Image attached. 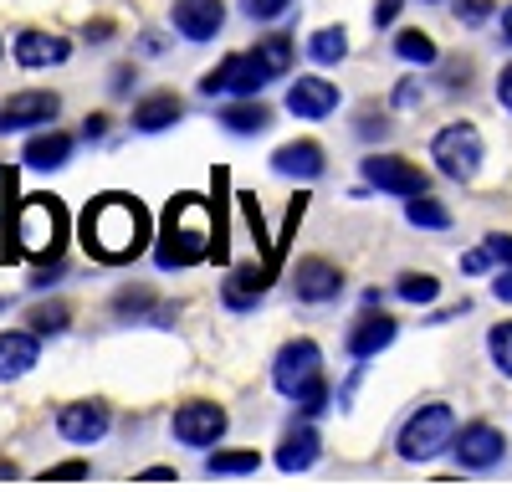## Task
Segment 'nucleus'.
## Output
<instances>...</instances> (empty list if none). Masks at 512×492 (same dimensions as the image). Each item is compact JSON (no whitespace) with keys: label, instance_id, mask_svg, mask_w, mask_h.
<instances>
[{"label":"nucleus","instance_id":"obj_37","mask_svg":"<svg viewBox=\"0 0 512 492\" xmlns=\"http://www.w3.org/2000/svg\"><path fill=\"white\" fill-rule=\"evenodd\" d=\"M292 11V0H241V16H251V21H282Z\"/></svg>","mask_w":512,"mask_h":492},{"label":"nucleus","instance_id":"obj_2","mask_svg":"<svg viewBox=\"0 0 512 492\" xmlns=\"http://www.w3.org/2000/svg\"><path fill=\"white\" fill-rule=\"evenodd\" d=\"M205 257L226 262V236L221 221L210 216V205L200 195H175L164 211V231L154 236V267L159 272H185Z\"/></svg>","mask_w":512,"mask_h":492},{"label":"nucleus","instance_id":"obj_19","mask_svg":"<svg viewBox=\"0 0 512 492\" xmlns=\"http://www.w3.org/2000/svg\"><path fill=\"white\" fill-rule=\"evenodd\" d=\"M323 170H328V154H323L318 139H287V144L272 149V175H282V180L308 185V180H318Z\"/></svg>","mask_w":512,"mask_h":492},{"label":"nucleus","instance_id":"obj_47","mask_svg":"<svg viewBox=\"0 0 512 492\" xmlns=\"http://www.w3.org/2000/svg\"><path fill=\"white\" fill-rule=\"evenodd\" d=\"M175 318H180V303H154V313H149L154 328H175Z\"/></svg>","mask_w":512,"mask_h":492},{"label":"nucleus","instance_id":"obj_52","mask_svg":"<svg viewBox=\"0 0 512 492\" xmlns=\"http://www.w3.org/2000/svg\"><path fill=\"white\" fill-rule=\"evenodd\" d=\"M502 41H507V47H512V6L502 11Z\"/></svg>","mask_w":512,"mask_h":492},{"label":"nucleus","instance_id":"obj_17","mask_svg":"<svg viewBox=\"0 0 512 492\" xmlns=\"http://www.w3.org/2000/svg\"><path fill=\"white\" fill-rule=\"evenodd\" d=\"M169 26L185 41H216L226 26V0H175L169 6Z\"/></svg>","mask_w":512,"mask_h":492},{"label":"nucleus","instance_id":"obj_9","mask_svg":"<svg viewBox=\"0 0 512 492\" xmlns=\"http://www.w3.org/2000/svg\"><path fill=\"white\" fill-rule=\"evenodd\" d=\"M451 457H456L461 472H492L507 457V431L492 426V421H466V426H456Z\"/></svg>","mask_w":512,"mask_h":492},{"label":"nucleus","instance_id":"obj_24","mask_svg":"<svg viewBox=\"0 0 512 492\" xmlns=\"http://www.w3.org/2000/svg\"><path fill=\"white\" fill-rule=\"evenodd\" d=\"M216 118H221V129L236 134V139H256V134L272 129V108L262 98H231Z\"/></svg>","mask_w":512,"mask_h":492},{"label":"nucleus","instance_id":"obj_40","mask_svg":"<svg viewBox=\"0 0 512 492\" xmlns=\"http://www.w3.org/2000/svg\"><path fill=\"white\" fill-rule=\"evenodd\" d=\"M492 262H497V257H492V246L482 241V246H472V252L461 257V272H466V277H482V272H487Z\"/></svg>","mask_w":512,"mask_h":492},{"label":"nucleus","instance_id":"obj_13","mask_svg":"<svg viewBox=\"0 0 512 492\" xmlns=\"http://www.w3.org/2000/svg\"><path fill=\"white\" fill-rule=\"evenodd\" d=\"M287 113L292 118H308V123H323L338 113V82L333 77H318V72H297L287 82Z\"/></svg>","mask_w":512,"mask_h":492},{"label":"nucleus","instance_id":"obj_55","mask_svg":"<svg viewBox=\"0 0 512 492\" xmlns=\"http://www.w3.org/2000/svg\"><path fill=\"white\" fill-rule=\"evenodd\" d=\"M0 57H6V41H0Z\"/></svg>","mask_w":512,"mask_h":492},{"label":"nucleus","instance_id":"obj_5","mask_svg":"<svg viewBox=\"0 0 512 492\" xmlns=\"http://www.w3.org/2000/svg\"><path fill=\"white\" fill-rule=\"evenodd\" d=\"M431 159H436V170H441L446 180H456V185H472V180L482 175L487 139H482L477 123L456 118V123H446V129H436V139H431Z\"/></svg>","mask_w":512,"mask_h":492},{"label":"nucleus","instance_id":"obj_31","mask_svg":"<svg viewBox=\"0 0 512 492\" xmlns=\"http://www.w3.org/2000/svg\"><path fill=\"white\" fill-rule=\"evenodd\" d=\"M262 467L256 451H205V477H246Z\"/></svg>","mask_w":512,"mask_h":492},{"label":"nucleus","instance_id":"obj_51","mask_svg":"<svg viewBox=\"0 0 512 492\" xmlns=\"http://www.w3.org/2000/svg\"><path fill=\"white\" fill-rule=\"evenodd\" d=\"M139 477H144V482H169V477H175V467H144Z\"/></svg>","mask_w":512,"mask_h":492},{"label":"nucleus","instance_id":"obj_33","mask_svg":"<svg viewBox=\"0 0 512 492\" xmlns=\"http://www.w3.org/2000/svg\"><path fill=\"white\" fill-rule=\"evenodd\" d=\"M487 354L497 364V375L512 380V318L507 323H492V334H487Z\"/></svg>","mask_w":512,"mask_h":492},{"label":"nucleus","instance_id":"obj_46","mask_svg":"<svg viewBox=\"0 0 512 492\" xmlns=\"http://www.w3.org/2000/svg\"><path fill=\"white\" fill-rule=\"evenodd\" d=\"M82 139H88V144L108 139V113H88V123H82Z\"/></svg>","mask_w":512,"mask_h":492},{"label":"nucleus","instance_id":"obj_16","mask_svg":"<svg viewBox=\"0 0 512 492\" xmlns=\"http://www.w3.org/2000/svg\"><path fill=\"white\" fill-rule=\"evenodd\" d=\"M400 339V323L390 318V313H374V308H364L354 323H349V334H344V349H349V359H374V354H384Z\"/></svg>","mask_w":512,"mask_h":492},{"label":"nucleus","instance_id":"obj_38","mask_svg":"<svg viewBox=\"0 0 512 492\" xmlns=\"http://www.w3.org/2000/svg\"><path fill=\"white\" fill-rule=\"evenodd\" d=\"M390 129H395V123L384 118L379 108H359V123H354L359 139H390Z\"/></svg>","mask_w":512,"mask_h":492},{"label":"nucleus","instance_id":"obj_28","mask_svg":"<svg viewBox=\"0 0 512 492\" xmlns=\"http://www.w3.org/2000/svg\"><path fill=\"white\" fill-rule=\"evenodd\" d=\"M308 57L318 62V67H338L349 57V31L344 26H318L313 36H308Z\"/></svg>","mask_w":512,"mask_h":492},{"label":"nucleus","instance_id":"obj_7","mask_svg":"<svg viewBox=\"0 0 512 492\" xmlns=\"http://www.w3.org/2000/svg\"><path fill=\"white\" fill-rule=\"evenodd\" d=\"M272 82V72L262 67V57L256 52H231L221 67H210L200 77V93L205 98H256Z\"/></svg>","mask_w":512,"mask_h":492},{"label":"nucleus","instance_id":"obj_34","mask_svg":"<svg viewBox=\"0 0 512 492\" xmlns=\"http://www.w3.org/2000/svg\"><path fill=\"white\" fill-rule=\"evenodd\" d=\"M333 405V385H328V375H318L303 395H297V416L303 421H313V416H323V410Z\"/></svg>","mask_w":512,"mask_h":492},{"label":"nucleus","instance_id":"obj_20","mask_svg":"<svg viewBox=\"0 0 512 492\" xmlns=\"http://www.w3.org/2000/svg\"><path fill=\"white\" fill-rule=\"evenodd\" d=\"M318 457H323V436H318V426H313V421H297V426H287V431H282V441H277V467H282L287 477L313 472V467H318Z\"/></svg>","mask_w":512,"mask_h":492},{"label":"nucleus","instance_id":"obj_6","mask_svg":"<svg viewBox=\"0 0 512 492\" xmlns=\"http://www.w3.org/2000/svg\"><path fill=\"white\" fill-rule=\"evenodd\" d=\"M226 431H231V416L216 400H185V405H175V416H169V436L180 446H195V451L221 446Z\"/></svg>","mask_w":512,"mask_h":492},{"label":"nucleus","instance_id":"obj_4","mask_svg":"<svg viewBox=\"0 0 512 492\" xmlns=\"http://www.w3.org/2000/svg\"><path fill=\"white\" fill-rule=\"evenodd\" d=\"M451 441H456V410L446 400H425L420 410L405 416V426L395 436V451H400V462L425 467V462H436L441 451H451Z\"/></svg>","mask_w":512,"mask_h":492},{"label":"nucleus","instance_id":"obj_32","mask_svg":"<svg viewBox=\"0 0 512 492\" xmlns=\"http://www.w3.org/2000/svg\"><path fill=\"white\" fill-rule=\"evenodd\" d=\"M154 293L149 287H123V293L113 298V313L123 318V323H149V313H154Z\"/></svg>","mask_w":512,"mask_h":492},{"label":"nucleus","instance_id":"obj_22","mask_svg":"<svg viewBox=\"0 0 512 492\" xmlns=\"http://www.w3.org/2000/svg\"><path fill=\"white\" fill-rule=\"evenodd\" d=\"M72 134L67 129H52V123H47V129H36L31 139H26V149H21V164H26V170H41V175H47V170H62V164L72 159Z\"/></svg>","mask_w":512,"mask_h":492},{"label":"nucleus","instance_id":"obj_39","mask_svg":"<svg viewBox=\"0 0 512 492\" xmlns=\"http://www.w3.org/2000/svg\"><path fill=\"white\" fill-rule=\"evenodd\" d=\"M400 11H405V0H374V11H369L374 31H390V26L400 21Z\"/></svg>","mask_w":512,"mask_h":492},{"label":"nucleus","instance_id":"obj_11","mask_svg":"<svg viewBox=\"0 0 512 492\" xmlns=\"http://www.w3.org/2000/svg\"><path fill=\"white\" fill-rule=\"evenodd\" d=\"M62 113V98L52 88H26V93H11L0 103V134H36Z\"/></svg>","mask_w":512,"mask_h":492},{"label":"nucleus","instance_id":"obj_27","mask_svg":"<svg viewBox=\"0 0 512 492\" xmlns=\"http://www.w3.org/2000/svg\"><path fill=\"white\" fill-rule=\"evenodd\" d=\"M395 57L410 62V67H436L441 62V47L431 41V31H420V26H405L395 36Z\"/></svg>","mask_w":512,"mask_h":492},{"label":"nucleus","instance_id":"obj_35","mask_svg":"<svg viewBox=\"0 0 512 492\" xmlns=\"http://www.w3.org/2000/svg\"><path fill=\"white\" fill-rule=\"evenodd\" d=\"M451 16L461 26H487L497 16V0H451Z\"/></svg>","mask_w":512,"mask_h":492},{"label":"nucleus","instance_id":"obj_53","mask_svg":"<svg viewBox=\"0 0 512 492\" xmlns=\"http://www.w3.org/2000/svg\"><path fill=\"white\" fill-rule=\"evenodd\" d=\"M0 477H16V462H6V457H0Z\"/></svg>","mask_w":512,"mask_h":492},{"label":"nucleus","instance_id":"obj_30","mask_svg":"<svg viewBox=\"0 0 512 492\" xmlns=\"http://www.w3.org/2000/svg\"><path fill=\"white\" fill-rule=\"evenodd\" d=\"M395 298L400 303H415V308H431L441 298V282L431 272H400L395 277Z\"/></svg>","mask_w":512,"mask_h":492},{"label":"nucleus","instance_id":"obj_43","mask_svg":"<svg viewBox=\"0 0 512 492\" xmlns=\"http://www.w3.org/2000/svg\"><path fill=\"white\" fill-rule=\"evenodd\" d=\"M62 272H67V262H62V257L41 262V267L31 272V287H36V293H47V287H52V277H62Z\"/></svg>","mask_w":512,"mask_h":492},{"label":"nucleus","instance_id":"obj_14","mask_svg":"<svg viewBox=\"0 0 512 492\" xmlns=\"http://www.w3.org/2000/svg\"><path fill=\"white\" fill-rule=\"evenodd\" d=\"M11 52H16V67H26V72H47V67H62V62L72 57V41L57 36V31L26 26V31H16Z\"/></svg>","mask_w":512,"mask_h":492},{"label":"nucleus","instance_id":"obj_12","mask_svg":"<svg viewBox=\"0 0 512 492\" xmlns=\"http://www.w3.org/2000/svg\"><path fill=\"white\" fill-rule=\"evenodd\" d=\"M113 431V405L108 400H72L57 410V436L72 446H98Z\"/></svg>","mask_w":512,"mask_h":492},{"label":"nucleus","instance_id":"obj_18","mask_svg":"<svg viewBox=\"0 0 512 492\" xmlns=\"http://www.w3.org/2000/svg\"><path fill=\"white\" fill-rule=\"evenodd\" d=\"M292 287H297V303L323 308V303H333L338 293H344V272H338L328 257H303L292 267Z\"/></svg>","mask_w":512,"mask_h":492},{"label":"nucleus","instance_id":"obj_21","mask_svg":"<svg viewBox=\"0 0 512 492\" xmlns=\"http://www.w3.org/2000/svg\"><path fill=\"white\" fill-rule=\"evenodd\" d=\"M41 364V334L36 328H6L0 334V385H11Z\"/></svg>","mask_w":512,"mask_h":492},{"label":"nucleus","instance_id":"obj_48","mask_svg":"<svg viewBox=\"0 0 512 492\" xmlns=\"http://www.w3.org/2000/svg\"><path fill=\"white\" fill-rule=\"evenodd\" d=\"M497 103H502V113H512V62L497 72Z\"/></svg>","mask_w":512,"mask_h":492},{"label":"nucleus","instance_id":"obj_15","mask_svg":"<svg viewBox=\"0 0 512 492\" xmlns=\"http://www.w3.org/2000/svg\"><path fill=\"white\" fill-rule=\"evenodd\" d=\"M277 282V267L262 257V262H241V267H231V277H226V287H221V303L231 308V313H246V308H256L267 298V287Z\"/></svg>","mask_w":512,"mask_h":492},{"label":"nucleus","instance_id":"obj_45","mask_svg":"<svg viewBox=\"0 0 512 492\" xmlns=\"http://www.w3.org/2000/svg\"><path fill=\"white\" fill-rule=\"evenodd\" d=\"M134 77H139V72H134V62H118V67H113V77H108V88H113V93H128V88H134Z\"/></svg>","mask_w":512,"mask_h":492},{"label":"nucleus","instance_id":"obj_29","mask_svg":"<svg viewBox=\"0 0 512 492\" xmlns=\"http://www.w3.org/2000/svg\"><path fill=\"white\" fill-rule=\"evenodd\" d=\"M26 328H36L41 339H57V334H67V328H72V308L62 298L36 303V308H26Z\"/></svg>","mask_w":512,"mask_h":492},{"label":"nucleus","instance_id":"obj_42","mask_svg":"<svg viewBox=\"0 0 512 492\" xmlns=\"http://www.w3.org/2000/svg\"><path fill=\"white\" fill-rule=\"evenodd\" d=\"M420 93H425V88H420V77H400L390 103H395V108H415V103H420Z\"/></svg>","mask_w":512,"mask_h":492},{"label":"nucleus","instance_id":"obj_44","mask_svg":"<svg viewBox=\"0 0 512 492\" xmlns=\"http://www.w3.org/2000/svg\"><path fill=\"white\" fill-rule=\"evenodd\" d=\"M487 246H492L497 267H512V236H507V231H492V236H487Z\"/></svg>","mask_w":512,"mask_h":492},{"label":"nucleus","instance_id":"obj_25","mask_svg":"<svg viewBox=\"0 0 512 492\" xmlns=\"http://www.w3.org/2000/svg\"><path fill=\"white\" fill-rule=\"evenodd\" d=\"M256 57H262V67L272 72V82L277 77H292V62H297V41L287 36V31H267V36H256V47H251Z\"/></svg>","mask_w":512,"mask_h":492},{"label":"nucleus","instance_id":"obj_54","mask_svg":"<svg viewBox=\"0 0 512 492\" xmlns=\"http://www.w3.org/2000/svg\"><path fill=\"white\" fill-rule=\"evenodd\" d=\"M425 6H441V0H425Z\"/></svg>","mask_w":512,"mask_h":492},{"label":"nucleus","instance_id":"obj_23","mask_svg":"<svg viewBox=\"0 0 512 492\" xmlns=\"http://www.w3.org/2000/svg\"><path fill=\"white\" fill-rule=\"evenodd\" d=\"M185 118V98L180 93H149V98H139L134 103V134H164V129H175V123Z\"/></svg>","mask_w":512,"mask_h":492},{"label":"nucleus","instance_id":"obj_3","mask_svg":"<svg viewBox=\"0 0 512 492\" xmlns=\"http://www.w3.org/2000/svg\"><path fill=\"white\" fill-rule=\"evenodd\" d=\"M62 252H67V205L57 195L16 200V211L6 216V246H0V257L6 262H21V257L52 262Z\"/></svg>","mask_w":512,"mask_h":492},{"label":"nucleus","instance_id":"obj_26","mask_svg":"<svg viewBox=\"0 0 512 492\" xmlns=\"http://www.w3.org/2000/svg\"><path fill=\"white\" fill-rule=\"evenodd\" d=\"M405 221H410L415 231H451V205H441L431 190L410 195V200H405Z\"/></svg>","mask_w":512,"mask_h":492},{"label":"nucleus","instance_id":"obj_36","mask_svg":"<svg viewBox=\"0 0 512 492\" xmlns=\"http://www.w3.org/2000/svg\"><path fill=\"white\" fill-rule=\"evenodd\" d=\"M436 67H441L446 93H466V88H472V62H466V57H441Z\"/></svg>","mask_w":512,"mask_h":492},{"label":"nucleus","instance_id":"obj_10","mask_svg":"<svg viewBox=\"0 0 512 492\" xmlns=\"http://www.w3.org/2000/svg\"><path fill=\"white\" fill-rule=\"evenodd\" d=\"M359 170H364V185H374V190H384V195H400V200L431 190V175H425L415 159H405V154H379V149H374Z\"/></svg>","mask_w":512,"mask_h":492},{"label":"nucleus","instance_id":"obj_49","mask_svg":"<svg viewBox=\"0 0 512 492\" xmlns=\"http://www.w3.org/2000/svg\"><path fill=\"white\" fill-rule=\"evenodd\" d=\"M492 293H497V303H512V267H497V277H492Z\"/></svg>","mask_w":512,"mask_h":492},{"label":"nucleus","instance_id":"obj_50","mask_svg":"<svg viewBox=\"0 0 512 492\" xmlns=\"http://www.w3.org/2000/svg\"><path fill=\"white\" fill-rule=\"evenodd\" d=\"M93 41V47H103V41H113V21H88V31H82Z\"/></svg>","mask_w":512,"mask_h":492},{"label":"nucleus","instance_id":"obj_1","mask_svg":"<svg viewBox=\"0 0 512 492\" xmlns=\"http://www.w3.org/2000/svg\"><path fill=\"white\" fill-rule=\"evenodd\" d=\"M154 246V221L144 211V200L134 195H98L88 211H82V252L103 267H123L144 257Z\"/></svg>","mask_w":512,"mask_h":492},{"label":"nucleus","instance_id":"obj_41","mask_svg":"<svg viewBox=\"0 0 512 492\" xmlns=\"http://www.w3.org/2000/svg\"><path fill=\"white\" fill-rule=\"evenodd\" d=\"M93 467L88 462H57V467H47V472H41V477H47V482H82V477H88Z\"/></svg>","mask_w":512,"mask_h":492},{"label":"nucleus","instance_id":"obj_8","mask_svg":"<svg viewBox=\"0 0 512 492\" xmlns=\"http://www.w3.org/2000/svg\"><path fill=\"white\" fill-rule=\"evenodd\" d=\"M318 375H323V349H318V339H287V344L277 349V359H272V390L287 395V400H297Z\"/></svg>","mask_w":512,"mask_h":492}]
</instances>
